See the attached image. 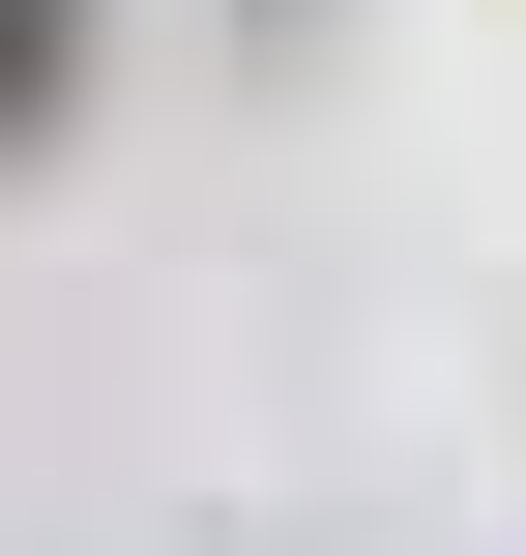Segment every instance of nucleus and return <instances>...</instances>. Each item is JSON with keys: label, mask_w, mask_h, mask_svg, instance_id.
Masks as SVG:
<instances>
[{"label": "nucleus", "mask_w": 526, "mask_h": 556, "mask_svg": "<svg viewBox=\"0 0 526 556\" xmlns=\"http://www.w3.org/2000/svg\"><path fill=\"white\" fill-rule=\"evenodd\" d=\"M59 88H88V0H0V147H29Z\"/></svg>", "instance_id": "obj_1"}]
</instances>
